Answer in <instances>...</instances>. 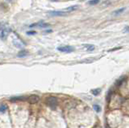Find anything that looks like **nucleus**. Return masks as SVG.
I'll list each match as a JSON object with an SVG mask.
<instances>
[{
    "instance_id": "f257e3e1",
    "label": "nucleus",
    "mask_w": 129,
    "mask_h": 128,
    "mask_svg": "<svg viewBox=\"0 0 129 128\" xmlns=\"http://www.w3.org/2000/svg\"><path fill=\"white\" fill-rule=\"evenodd\" d=\"M11 31V29L8 28V27H6V26L0 27V39H3V40H5V39L7 38L8 35L10 34Z\"/></svg>"
},
{
    "instance_id": "f03ea898",
    "label": "nucleus",
    "mask_w": 129,
    "mask_h": 128,
    "mask_svg": "<svg viewBox=\"0 0 129 128\" xmlns=\"http://www.w3.org/2000/svg\"><path fill=\"white\" fill-rule=\"evenodd\" d=\"M47 104L48 106H50L52 109H55L57 106V99H56L55 97H49L47 98L46 101Z\"/></svg>"
},
{
    "instance_id": "7ed1b4c3",
    "label": "nucleus",
    "mask_w": 129,
    "mask_h": 128,
    "mask_svg": "<svg viewBox=\"0 0 129 128\" xmlns=\"http://www.w3.org/2000/svg\"><path fill=\"white\" fill-rule=\"evenodd\" d=\"M48 15H51V16H66L68 15V12L64 11H52L48 12Z\"/></svg>"
},
{
    "instance_id": "20e7f679",
    "label": "nucleus",
    "mask_w": 129,
    "mask_h": 128,
    "mask_svg": "<svg viewBox=\"0 0 129 128\" xmlns=\"http://www.w3.org/2000/svg\"><path fill=\"white\" fill-rule=\"evenodd\" d=\"M57 50L61 52V53H70L74 52V49L71 46H60L57 48Z\"/></svg>"
},
{
    "instance_id": "39448f33",
    "label": "nucleus",
    "mask_w": 129,
    "mask_h": 128,
    "mask_svg": "<svg viewBox=\"0 0 129 128\" xmlns=\"http://www.w3.org/2000/svg\"><path fill=\"white\" fill-rule=\"evenodd\" d=\"M13 45L16 47L18 48V49H23V48L25 47V43H24L23 41H22L21 39H20L19 38H16V39H13Z\"/></svg>"
},
{
    "instance_id": "423d86ee",
    "label": "nucleus",
    "mask_w": 129,
    "mask_h": 128,
    "mask_svg": "<svg viewBox=\"0 0 129 128\" xmlns=\"http://www.w3.org/2000/svg\"><path fill=\"white\" fill-rule=\"evenodd\" d=\"M39 100H40V97L38 95H36V94H32V95L29 96L28 98H27V101L29 102L30 103H31V104L38 102Z\"/></svg>"
},
{
    "instance_id": "0eeeda50",
    "label": "nucleus",
    "mask_w": 129,
    "mask_h": 128,
    "mask_svg": "<svg viewBox=\"0 0 129 128\" xmlns=\"http://www.w3.org/2000/svg\"><path fill=\"white\" fill-rule=\"evenodd\" d=\"M27 54H28V52L27 51L24 50V49H22L20 52H19V53L17 54V57L19 58H23V57H27Z\"/></svg>"
},
{
    "instance_id": "6e6552de",
    "label": "nucleus",
    "mask_w": 129,
    "mask_h": 128,
    "mask_svg": "<svg viewBox=\"0 0 129 128\" xmlns=\"http://www.w3.org/2000/svg\"><path fill=\"white\" fill-rule=\"evenodd\" d=\"M35 26H38L39 27H49L50 24L49 23H37V24H31L30 27H35Z\"/></svg>"
},
{
    "instance_id": "1a4fd4ad",
    "label": "nucleus",
    "mask_w": 129,
    "mask_h": 128,
    "mask_svg": "<svg viewBox=\"0 0 129 128\" xmlns=\"http://www.w3.org/2000/svg\"><path fill=\"white\" fill-rule=\"evenodd\" d=\"M78 9V6H72V7H69L67 8L64 10V11H66V12H71V11H74Z\"/></svg>"
},
{
    "instance_id": "9d476101",
    "label": "nucleus",
    "mask_w": 129,
    "mask_h": 128,
    "mask_svg": "<svg viewBox=\"0 0 129 128\" xmlns=\"http://www.w3.org/2000/svg\"><path fill=\"white\" fill-rule=\"evenodd\" d=\"M125 80H126V77H120L119 80H117L115 84H116V86H120V85H122L123 82L125 81Z\"/></svg>"
},
{
    "instance_id": "9b49d317",
    "label": "nucleus",
    "mask_w": 129,
    "mask_h": 128,
    "mask_svg": "<svg viewBox=\"0 0 129 128\" xmlns=\"http://www.w3.org/2000/svg\"><path fill=\"white\" fill-rule=\"evenodd\" d=\"M7 110V106L5 104H2V105H0V113H5Z\"/></svg>"
},
{
    "instance_id": "f8f14e48",
    "label": "nucleus",
    "mask_w": 129,
    "mask_h": 128,
    "mask_svg": "<svg viewBox=\"0 0 129 128\" xmlns=\"http://www.w3.org/2000/svg\"><path fill=\"white\" fill-rule=\"evenodd\" d=\"M95 49V47L92 45H86V50L89 51V52H92Z\"/></svg>"
},
{
    "instance_id": "ddd939ff",
    "label": "nucleus",
    "mask_w": 129,
    "mask_h": 128,
    "mask_svg": "<svg viewBox=\"0 0 129 128\" xmlns=\"http://www.w3.org/2000/svg\"><path fill=\"white\" fill-rule=\"evenodd\" d=\"M99 3V0H90V1H89V2H88V4L93 6V5L98 4Z\"/></svg>"
},
{
    "instance_id": "4468645a",
    "label": "nucleus",
    "mask_w": 129,
    "mask_h": 128,
    "mask_svg": "<svg viewBox=\"0 0 129 128\" xmlns=\"http://www.w3.org/2000/svg\"><path fill=\"white\" fill-rule=\"evenodd\" d=\"M124 10H125V8L123 7V8H121V9H119V10H117V11H114L112 14L113 15H119V14H121V13H123V11H124Z\"/></svg>"
},
{
    "instance_id": "2eb2a0df",
    "label": "nucleus",
    "mask_w": 129,
    "mask_h": 128,
    "mask_svg": "<svg viewBox=\"0 0 129 128\" xmlns=\"http://www.w3.org/2000/svg\"><path fill=\"white\" fill-rule=\"evenodd\" d=\"M91 92H92V94H94V95L97 96V95H99V93L101 92V89H95V90H93Z\"/></svg>"
},
{
    "instance_id": "dca6fc26",
    "label": "nucleus",
    "mask_w": 129,
    "mask_h": 128,
    "mask_svg": "<svg viewBox=\"0 0 129 128\" xmlns=\"http://www.w3.org/2000/svg\"><path fill=\"white\" fill-rule=\"evenodd\" d=\"M94 109L96 112H99L101 110V107L99 105H94Z\"/></svg>"
},
{
    "instance_id": "f3484780",
    "label": "nucleus",
    "mask_w": 129,
    "mask_h": 128,
    "mask_svg": "<svg viewBox=\"0 0 129 128\" xmlns=\"http://www.w3.org/2000/svg\"><path fill=\"white\" fill-rule=\"evenodd\" d=\"M23 99H24L23 97H16V98H11L12 101H13V100H15H15H23Z\"/></svg>"
},
{
    "instance_id": "a211bd4d",
    "label": "nucleus",
    "mask_w": 129,
    "mask_h": 128,
    "mask_svg": "<svg viewBox=\"0 0 129 128\" xmlns=\"http://www.w3.org/2000/svg\"><path fill=\"white\" fill-rule=\"evenodd\" d=\"M27 35H35L36 32V31H27Z\"/></svg>"
},
{
    "instance_id": "6ab92c4d",
    "label": "nucleus",
    "mask_w": 129,
    "mask_h": 128,
    "mask_svg": "<svg viewBox=\"0 0 129 128\" xmlns=\"http://www.w3.org/2000/svg\"><path fill=\"white\" fill-rule=\"evenodd\" d=\"M118 49H120V48H117V49H113L110 50L109 52H111V51H115V50H118Z\"/></svg>"
}]
</instances>
